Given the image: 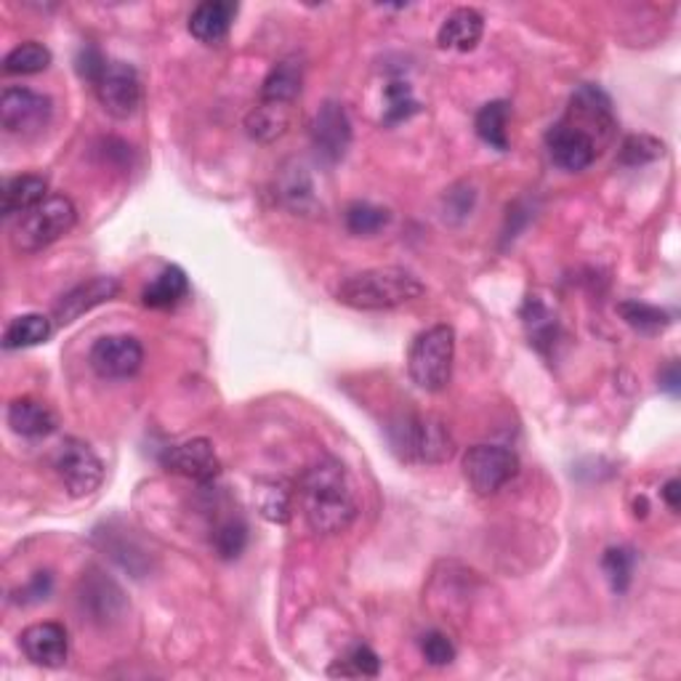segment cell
Here are the masks:
<instances>
[{"mask_svg": "<svg viewBox=\"0 0 681 681\" xmlns=\"http://www.w3.org/2000/svg\"><path fill=\"white\" fill-rule=\"evenodd\" d=\"M299 500L306 522L317 535L343 533L360 511L352 477L346 466L333 458H325L306 469L299 482Z\"/></svg>", "mask_w": 681, "mask_h": 681, "instance_id": "1", "label": "cell"}, {"mask_svg": "<svg viewBox=\"0 0 681 681\" xmlns=\"http://www.w3.org/2000/svg\"><path fill=\"white\" fill-rule=\"evenodd\" d=\"M426 293L424 282L402 267H376L357 272L341 282L339 301L343 306L363 312L397 309Z\"/></svg>", "mask_w": 681, "mask_h": 681, "instance_id": "2", "label": "cell"}, {"mask_svg": "<svg viewBox=\"0 0 681 681\" xmlns=\"http://www.w3.org/2000/svg\"><path fill=\"white\" fill-rule=\"evenodd\" d=\"M391 450L408 463H445L455 453L448 426L434 415L405 413L387 426Z\"/></svg>", "mask_w": 681, "mask_h": 681, "instance_id": "3", "label": "cell"}, {"mask_svg": "<svg viewBox=\"0 0 681 681\" xmlns=\"http://www.w3.org/2000/svg\"><path fill=\"white\" fill-rule=\"evenodd\" d=\"M455 330L450 325H434L415 336L408 354V373L424 391H442L453 376Z\"/></svg>", "mask_w": 681, "mask_h": 681, "instance_id": "4", "label": "cell"}, {"mask_svg": "<svg viewBox=\"0 0 681 681\" xmlns=\"http://www.w3.org/2000/svg\"><path fill=\"white\" fill-rule=\"evenodd\" d=\"M75 221L77 210L70 197L51 195L40 205H35L33 210L20 216L14 234H11V243L22 253H38L51 243H57L59 238H64L75 227Z\"/></svg>", "mask_w": 681, "mask_h": 681, "instance_id": "5", "label": "cell"}, {"mask_svg": "<svg viewBox=\"0 0 681 681\" xmlns=\"http://www.w3.org/2000/svg\"><path fill=\"white\" fill-rule=\"evenodd\" d=\"M520 472V458L500 445H474L463 455V477L477 496H492Z\"/></svg>", "mask_w": 681, "mask_h": 681, "instance_id": "6", "label": "cell"}, {"mask_svg": "<svg viewBox=\"0 0 681 681\" xmlns=\"http://www.w3.org/2000/svg\"><path fill=\"white\" fill-rule=\"evenodd\" d=\"M53 469L72 498L92 496L105 482V463L94 453L92 445L75 437L59 445L57 455H53Z\"/></svg>", "mask_w": 681, "mask_h": 681, "instance_id": "7", "label": "cell"}, {"mask_svg": "<svg viewBox=\"0 0 681 681\" xmlns=\"http://www.w3.org/2000/svg\"><path fill=\"white\" fill-rule=\"evenodd\" d=\"M51 99L33 88L9 86L0 94V123L9 134L35 136L46 129L51 120Z\"/></svg>", "mask_w": 681, "mask_h": 681, "instance_id": "8", "label": "cell"}, {"mask_svg": "<svg viewBox=\"0 0 681 681\" xmlns=\"http://www.w3.org/2000/svg\"><path fill=\"white\" fill-rule=\"evenodd\" d=\"M94 88L101 107L118 120L131 118L142 107V81H138V72L125 62H107Z\"/></svg>", "mask_w": 681, "mask_h": 681, "instance_id": "9", "label": "cell"}, {"mask_svg": "<svg viewBox=\"0 0 681 681\" xmlns=\"http://www.w3.org/2000/svg\"><path fill=\"white\" fill-rule=\"evenodd\" d=\"M88 360L101 378L120 381L136 376L144 363V349L134 336H105L94 343Z\"/></svg>", "mask_w": 681, "mask_h": 681, "instance_id": "10", "label": "cell"}, {"mask_svg": "<svg viewBox=\"0 0 681 681\" xmlns=\"http://www.w3.org/2000/svg\"><path fill=\"white\" fill-rule=\"evenodd\" d=\"M312 144L317 149V158L330 166L346 155L349 144H352V123L339 101H325L317 110L315 123H312Z\"/></svg>", "mask_w": 681, "mask_h": 681, "instance_id": "11", "label": "cell"}, {"mask_svg": "<svg viewBox=\"0 0 681 681\" xmlns=\"http://www.w3.org/2000/svg\"><path fill=\"white\" fill-rule=\"evenodd\" d=\"M546 147L551 160L557 162L559 168L572 173L586 171L591 162L596 160V155H599V144H596L586 131L568 123V120H562V123H557L548 131Z\"/></svg>", "mask_w": 681, "mask_h": 681, "instance_id": "12", "label": "cell"}, {"mask_svg": "<svg viewBox=\"0 0 681 681\" xmlns=\"http://www.w3.org/2000/svg\"><path fill=\"white\" fill-rule=\"evenodd\" d=\"M162 463H166L168 472L179 474V477H186V479H195V482H210L221 469L214 445L203 437L190 439V442H182V445H177V448H171L166 453V458H162Z\"/></svg>", "mask_w": 681, "mask_h": 681, "instance_id": "13", "label": "cell"}, {"mask_svg": "<svg viewBox=\"0 0 681 681\" xmlns=\"http://www.w3.org/2000/svg\"><path fill=\"white\" fill-rule=\"evenodd\" d=\"M120 291V282L114 277H94V280L81 282L72 291H68L53 306V323L57 325H70L77 317H83L86 312L96 309L105 301H112Z\"/></svg>", "mask_w": 681, "mask_h": 681, "instance_id": "14", "label": "cell"}, {"mask_svg": "<svg viewBox=\"0 0 681 681\" xmlns=\"http://www.w3.org/2000/svg\"><path fill=\"white\" fill-rule=\"evenodd\" d=\"M20 644L29 660L35 666L44 668H59L64 666L70 653V639L68 629L59 623H35L29 629L22 631Z\"/></svg>", "mask_w": 681, "mask_h": 681, "instance_id": "15", "label": "cell"}, {"mask_svg": "<svg viewBox=\"0 0 681 681\" xmlns=\"http://www.w3.org/2000/svg\"><path fill=\"white\" fill-rule=\"evenodd\" d=\"M568 123L577 125L581 131H583V125L588 123L591 129L601 131L605 138H610L615 129L610 96L596 86H581L575 94H572Z\"/></svg>", "mask_w": 681, "mask_h": 681, "instance_id": "16", "label": "cell"}, {"mask_svg": "<svg viewBox=\"0 0 681 681\" xmlns=\"http://www.w3.org/2000/svg\"><path fill=\"white\" fill-rule=\"evenodd\" d=\"M238 16V3L232 0H205L190 14V33L205 46H216L227 40Z\"/></svg>", "mask_w": 681, "mask_h": 681, "instance_id": "17", "label": "cell"}, {"mask_svg": "<svg viewBox=\"0 0 681 681\" xmlns=\"http://www.w3.org/2000/svg\"><path fill=\"white\" fill-rule=\"evenodd\" d=\"M482 33H485V20L477 9H455L439 27L437 44L450 51H474Z\"/></svg>", "mask_w": 681, "mask_h": 681, "instance_id": "18", "label": "cell"}, {"mask_svg": "<svg viewBox=\"0 0 681 681\" xmlns=\"http://www.w3.org/2000/svg\"><path fill=\"white\" fill-rule=\"evenodd\" d=\"M5 418H9L11 429L29 439L48 437V434L57 429V415H53V410L44 405V402L29 400V397H20V400L11 402Z\"/></svg>", "mask_w": 681, "mask_h": 681, "instance_id": "19", "label": "cell"}, {"mask_svg": "<svg viewBox=\"0 0 681 681\" xmlns=\"http://www.w3.org/2000/svg\"><path fill=\"white\" fill-rule=\"evenodd\" d=\"M304 88V68L295 59H282L269 70L262 86V101L269 105H293Z\"/></svg>", "mask_w": 681, "mask_h": 681, "instance_id": "20", "label": "cell"}, {"mask_svg": "<svg viewBox=\"0 0 681 681\" xmlns=\"http://www.w3.org/2000/svg\"><path fill=\"white\" fill-rule=\"evenodd\" d=\"M277 195H280L282 205L295 210V214H315L317 210V197L315 186H312L309 173L299 162H288L280 173V182H277Z\"/></svg>", "mask_w": 681, "mask_h": 681, "instance_id": "21", "label": "cell"}, {"mask_svg": "<svg viewBox=\"0 0 681 681\" xmlns=\"http://www.w3.org/2000/svg\"><path fill=\"white\" fill-rule=\"evenodd\" d=\"M190 295V280H186L184 269L166 267L162 272L144 288L142 304L149 309H171L179 301Z\"/></svg>", "mask_w": 681, "mask_h": 681, "instance_id": "22", "label": "cell"}, {"mask_svg": "<svg viewBox=\"0 0 681 681\" xmlns=\"http://www.w3.org/2000/svg\"><path fill=\"white\" fill-rule=\"evenodd\" d=\"M46 192H48L46 179L33 177V173L9 179L3 186V214L5 216L27 214V210H33L35 205H40L46 200L48 197Z\"/></svg>", "mask_w": 681, "mask_h": 681, "instance_id": "23", "label": "cell"}, {"mask_svg": "<svg viewBox=\"0 0 681 681\" xmlns=\"http://www.w3.org/2000/svg\"><path fill=\"white\" fill-rule=\"evenodd\" d=\"M83 610L94 615V620H107L114 618L118 610H123V594L114 586L112 581L101 577L96 572V577H83Z\"/></svg>", "mask_w": 681, "mask_h": 681, "instance_id": "24", "label": "cell"}, {"mask_svg": "<svg viewBox=\"0 0 681 681\" xmlns=\"http://www.w3.org/2000/svg\"><path fill=\"white\" fill-rule=\"evenodd\" d=\"M288 125H291V105H269V101H262V105L245 118L248 134L256 138V142L264 144L280 138L288 131Z\"/></svg>", "mask_w": 681, "mask_h": 681, "instance_id": "25", "label": "cell"}, {"mask_svg": "<svg viewBox=\"0 0 681 681\" xmlns=\"http://www.w3.org/2000/svg\"><path fill=\"white\" fill-rule=\"evenodd\" d=\"M258 511H262L264 520L275 524H285L291 520V506H293V487L285 479H262L256 490Z\"/></svg>", "mask_w": 681, "mask_h": 681, "instance_id": "26", "label": "cell"}, {"mask_svg": "<svg viewBox=\"0 0 681 681\" xmlns=\"http://www.w3.org/2000/svg\"><path fill=\"white\" fill-rule=\"evenodd\" d=\"M53 323L44 315H22L14 317L5 325L3 333V346L5 349H29L46 343L51 339Z\"/></svg>", "mask_w": 681, "mask_h": 681, "instance_id": "27", "label": "cell"}, {"mask_svg": "<svg viewBox=\"0 0 681 681\" xmlns=\"http://www.w3.org/2000/svg\"><path fill=\"white\" fill-rule=\"evenodd\" d=\"M509 112H511L509 101L503 99L487 101V105L477 112V120H474V129H477L482 142L490 144L498 153H506V149H509V134H506Z\"/></svg>", "mask_w": 681, "mask_h": 681, "instance_id": "28", "label": "cell"}, {"mask_svg": "<svg viewBox=\"0 0 681 681\" xmlns=\"http://www.w3.org/2000/svg\"><path fill=\"white\" fill-rule=\"evenodd\" d=\"M522 319L524 328H527L530 343H535L540 352H546V346H551L554 339H557V317L546 309L544 301L530 295L522 309Z\"/></svg>", "mask_w": 681, "mask_h": 681, "instance_id": "29", "label": "cell"}, {"mask_svg": "<svg viewBox=\"0 0 681 681\" xmlns=\"http://www.w3.org/2000/svg\"><path fill=\"white\" fill-rule=\"evenodd\" d=\"M48 64H51V51H48L46 46L29 40V44L16 46L14 51L3 59V72L5 75H38V72H44Z\"/></svg>", "mask_w": 681, "mask_h": 681, "instance_id": "30", "label": "cell"}, {"mask_svg": "<svg viewBox=\"0 0 681 681\" xmlns=\"http://www.w3.org/2000/svg\"><path fill=\"white\" fill-rule=\"evenodd\" d=\"M391 221V214L381 205L373 203H352L346 208V227L352 234H360V238H370V234L381 232Z\"/></svg>", "mask_w": 681, "mask_h": 681, "instance_id": "31", "label": "cell"}, {"mask_svg": "<svg viewBox=\"0 0 681 681\" xmlns=\"http://www.w3.org/2000/svg\"><path fill=\"white\" fill-rule=\"evenodd\" d=\"M634 564L636 557L631 548H607L605 557H601V570H605L607 581L615 594H623L631 586V577H634Z\"/></svg>", "mask_w": 681, "mask_h": 681, "instance_id": "32", "label": "cell"}, {"mask_svg": "<svg viewBox=\"0 0 681 681\" xmlns=\"http://www.w3.org/2000/svg\"><path fill=\"white\" fill-rule=\"evenodd\" d=\"M378 671H381V658L365 644H357L328 673L330 677H378Z\"/></svg>", "mask_w": 681, "mask_h": 681, "instance_id": "33", "label": "cell"}, {"mask_svg": "<svg viewBox=\"0 0 681 681\" xmlns=\"http://www.w3.org/2000/svg\"><path fill=\"white\" fill-rule=\"evenodd\" d=\"M384 99H387V110H384V120H387L389 125L394 123H402V120H408L410 114H415L421 110V105L415 101L413 92H410L408 83L402 81H394L389 83L387 92H384Z\"/></svg>", "mask_w": 681, "mask_h": 681, "instance_id": "34", "label": "cell"}, {"mask_svg": "<svg viewBox=\"0 0 681 681\" xmlns=\"http://www.w3.org/2000/svg\"><path fill=\"white\" fill-rule=\"evenodd\" d=\"M662 149L666 147L655 136H629L623 142V147H620V162L623 166H647V162L662 158Z\"/></svg>", "mask_w": 681, "mask_h": 681, "instance_id": "35", "label": "cell"}, {"mask_svg": "<svg viewBox=\"0 0 681 681\" xmlns=\"http://www.w3.org/2000/svg\"><path fill=\"white\" fill-rule=\"evenodd\" d=\"M248 544V527L240 520H227L214 533V548L221 559H238Z\"/></svg>", "mask_w": 681, "mask_h": 681, "instance_id": "36", "label": "cell"}, {"mask_svg": "<svg viewBox=\"0 0 681 681\" xmlns=\"http://www.w3.org/2000/svg\"><path fill=\"white\" fill-rule=\"evenodd\" d=\"M618 312L623 315V319L631 325V328H639V330H658L671 323L666 312L658 309V306L642 304V301H623V304L618 306Z\"/></svg>", "mask_w": 681, "mask_h": 681, "instance_id": "37", "label": "cell"}, {"mask_svg": "<svg viewBox=\"0 0 681 681\" xmlns=\"http://www.w3.org/2000/svg\"><path fill=\"white\" fill-rule=\"evenodd\" d=\"M421 653H424L426 662H431V666H450V662L455 660V647L453 642H450L448 636L439 634V631H431V634H426L424 639H421Z\"/></svg>", "mask_w": 681, "mask_h": 681, "instance_id": "38", "label": "cell"}, {"mask_svg": "<svg viewBox=\"0 0 681 681\" xmlns=\"http://www.w3.org/2000/svg\"><path fill=\"white\" fill-rule=\"evenodd\" d=\"M105 68H107V59L99 48L96 46L81 48V53H77V72H81L83 81L96 83L101 72H105Z\"/></svg>", "mask_w": 681, "mask_h": 681, "instance_id": "39", "label": "cell"}, {"mask_svg": "<svg viewBox=\"0 0 681 681\" xmlns=\"http://www.w3.org/2000/svg\"><path fill=\"white\" fill-rule=\"evenodd\" d=\"M51 575L48 572H38V575H33V581L27 583V586L20 588L14 594V601H20V605H33V601H40L46 599L48 594H51Z\"/></svg>", "mask_w": 681, "mask_h": 681, "instance_id": "40", "label": "cell"}, {"mask_svg": "<svg viewBox=\"0 0 681 681\" xmlns=\"http://www.w3.org/2000/svg\"><path fill=\"white\" fill-rule=\"evenodd\" d=\"M660 387L668 391V394L677 397L679 394V365L671 363L666 370L660 373Z\"/></svg>", "mask_w": 681, "mask_h": 681, "instance_id": "41", "label": "cell"}, {"mask_svg": "<svg viewBox=\"0 0 681 681\" xmlns=\"http://www.w3.org/2000/svg\"><path fill=\"white\" fill-rule=\"evenodd\" d=\"M679 496H681V482L679 479H668L666 485H662V498H666L668 509H671V511H679V506H681Z\"/></svg>", "mask_w": 681, "mask_h": 681, "instance_id": "42", "label": "cell"}]
</instances>
